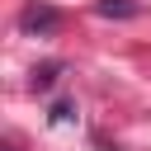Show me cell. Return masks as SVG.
<instances>
[{
  "mask_svg": "<svg viewBox=\"0 0 151 151\" xmlns=\"http://www.w3.org/2000/svg\"><path fill=\"white\" fill-rule=\"evenodd\" d=\"M94 9H99L104 19H132V14H137V5H132V0H99Z\"/></svg>",
  "mask_w": 151,
  "mask_h": 151,
  "instance_id": "cell-3",
  "label": "cell"
},
{
  "mask_svg": "<svg viewBox=\"0 0 151 151\" xmlns=\"http://www.w3.org/2000/svg\"><path fill=\"white\" fill-rule=\"evenodd\" d=\"M57 76H61V61H42V66H33V90H52L57 85Z\"/></svg>",
  "mask_w": 151,
  "mask_h": 151,
  "instance_id": "cell-2",
  "label": "cell"
},
{
  "mask_svg": "<svg viewBox=\"0 0 151 151\" xmlns=\"http://www.w3.org/2000/svg\"><path fill=\"white\" fill-rule=\"evenodd\" d=\"M19 24H24V33H57V28H61V14H57L52 5H28Z\"/></svg>",
  "mask_w": 151,
  "mask_h": 151,
  "instance_id": "cell-1",
  "label": "cell"
},
{
  "mask_svg": "<svg viewBox=\"0 0 151 151\" xmlns=\"http://www.w3.org/2000/svg\"><path fill=\"white\" fill-rule=\"evenodd\" d=\"M71 118H76V104L71 99H57L52 104V123H71Z\"/></svg>",
  "mask_w": 151,
  "mask_h": 151,
  "instance_id": "cell-4",
  "label": "cell"
}]
</instances>
